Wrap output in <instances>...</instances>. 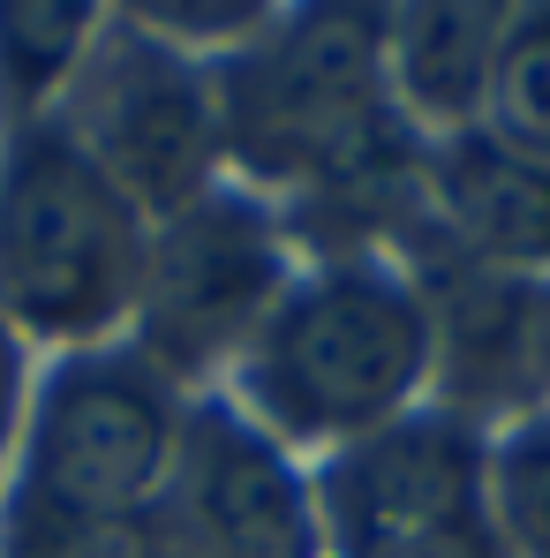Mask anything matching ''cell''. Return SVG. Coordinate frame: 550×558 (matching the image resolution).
<instances>
[{"label":"cell","instance_id":"obj_18","mask_svg":"<svg viewBox=\"0 0 550 558\" xmlns=\"http://www.w3.org/2000/svg\"><path fill=\"white\" fill-rule=\"evenodd\" d=\"M543 377H550V287H543Z\"/></svg>","mask_w":550,"mask_h":558},{"label":"cell","instance_id":"obj_2","mask_svg":"<svg viewBox=\"0 0 550 558\" xmlns=\"http://www.w3.org/2000/svg\"><path fill=\"white\" fill-rule=\"evenodd\" d=\"M430 363V294L377 257H347L279 294V310L242 348V400L272 438L355 446L407 415Z\"/></svg>","mask_w":550,"mask_h":558},{"label":"cell","instance_id":"obj_8","mask_svg":"<svg viewBox=\"0 0 550 558\" xmlns=\"http://www.w3.org/2000/svg\"><path fill=\"white\" fill-rule=\"evenodd\" d=\"M174 536L196 558H325L317 498L272 430L204 400L174 446Z\"/></svg>","mask_w":550,"mask_h":558},{"label":"cell","instance_id":"obj_9","mask_svg":"<svg viewBox=\"0 0 550 558\" xmlns=\"http://www.w3.org/2000/svg\"><path fill=\"white\" fill-rule=\"evenodd\" d=\"M423 211L482 272H550V159L498 144L490 129H460L423 151Z\"/></svg>","mask_w":550,"mask_h":558},{"label":"cell","instance_id":"obj_10","mask_svg":"<svg viewBox=\"0 0 550 558\" xmlns=\"http://www.w3.org/2000/svg\"><path fill=\"white\" fill-rule=\"evenodd\" d=\"M498 38H505V8H400L384 23L392 106L445 136L475 129L498 69Z\"/></svg>","mask_w":550,"mask_h":558},{"label":"cell","instance_id":"obj_12","mask_svg":"<svg viewBox=\"0 0 550 558\" xmlns=\"http://www.w3.org/2000/svg\"><path fill=\"white\" fill-rule=\"evenodd\" d=\"M475 129H490L513 151L550 159V8L505 15L498 69H490V92H482V121Z\"/></svg>","mask_w":550,"mask_h":558},{"label":"cell","instance_id":"obj_11","mask_svg":"<svg viewBox=\"0 0 550 558\" xmlns=\"http://www.w3.org/2000/svg\"><path fill=\"white\" fill-rule=\"evenodd\" d=\"M482 506L505 558H550V408L482 446Z\"/></svg>","mask_w":550,"mask_h":558},{"label":"cell","instance_id":"obj_15","mask_svg":"<svg viewBox=\"0 0 550 558\" xmlns=\"http://www.w3.org/2000/svg\"><path fill=\"white\" fill-rule=\"evenodd\" d=\"M136 23H174L182 38H219V23H227V31H249L257 38L265 8H136Z\"/></svg>","mask_w":550,"mask_h":558},{"label":"cell","instance_id":"obj_1","mask_svg":"<svg viewBox=\"0 0 550 558\" xmlns=\"http://www.w3.org/2000/svg\"><path fill=\"white\" fill-rule=\"evenodd\" d=\"M384 23L377 8H294L279 31H257L211 76L227 159L332 204H400L423 159L392 106Z\"/></svg>","mask_w":550,"mask_h":558},{"label":"cell","instance_id":"obj_17","mask_svg":"<svg viewBox=\"0 0 550 558\" xmlns=\"http://www.w3.org/2000/svg\"><path fill=\"white\" fill-rule=\"evenodd\" d=\"M151 558H196V551H188L174 529H159V536H151Z\"/></svg>","mask_w":550,"mask_h":558},{"label":"cell","instance_id":"obj_5","mask_svg":"<svg viewBox=\"0 0 550 558\" xmlns=\"http://www.w3.org/2000/svg\"><path fill=\"white\" fill-rule=\"evenodd\" d=\"M84 159L129 196L136 219H174L196 196H211V167L227 159L219 92L174 38L144 31L136 15L121 31H98L61 121Z\"/></svg>","mask_w":550,"mask_h":558},{"label":"cell","instance_id":"obj_7","mask_svg":"<svg viewBox=\"0 0 550 558\" xmlns=\"http://www.w3.org/2000/svg\"><path fill=\"white\" fill-rule=\"evenodd\" d=\"M317 529L340 558H392L438 529L482 521V438L475 423L438 408V415H400L340 446L317 475Z\"/></svg>","mask_w":550,"mask_h":558},{"label":"cell","instance_id":"obj_3","mask_svg":"<svg viewBox=\"0 0 550 558\" xmlns=\"http://www.w3.org/2000/svg\"><path fill=\"white\" fill-rule=\"evenodd\" d=\"M144 219L61 121H23L0 159V317L38 340H98L136 317Z\"/></svg>","mask_w":550,"mask_h":558},{"label":"cell","instance_id":"obj_16","mask_svg":"<svg viewBox=\"0 0 550 558\" xmlns=\"http://www.w3.org/2000/svg\"><path fill=\"white\" fill-rule=\"evenodd\" d=\"M392 558H505V544H498V529L482 513V521L438 529V536H423V544H407V551H392Z\"/></svg>","mask_w":550,"mask_h":558},{"label":"cell","instance_id":"obj_6","mask_svg":"<svg viewBox=\"0 0 550 558\" xmlns=\"http://www.w3.org/2000/svg\"><path fill=\"white\" fill-rule=\"evenodd\" d=\"M286 250H279L265 204L211 189L188 211L144 234V287H136V348L167 377L204 371L257 340V325L286 294Z\"/></svg>","mask_w":550,"mask_h":558},{"label":"cell","instance_id":"obj_13","mask_svg":"<svg viewBox=\"0 0 550 558\" xmlns=\"http://www.w3.org/2000/svg\"><path fill=\"white\" fill-rule=\"evenodd\" d=\"M91 23V8H0V84L23 113L76 84V69L98 38Z\"/></svg>","mask_w":550,"mask_h":558},{"label":"cell","instance_id":"obj_4","mask_svg":"<svg viewBox=\"0 0 550 558\" xmlns=\"http://www.w3.org/2000/svg\"><path fill=\"white\" fill-rule=\"evenodd\" d=\"M174 446H182L174 377L144 348H91L46 377L23 430V475L8 513L15 521H136L174 475Z\"/></svg>","mask_w":550,"mask_h":558},{"label":"cell","instance_id":"obj_14","mask_svg":"<svg viewBox=\"0 0 550 558\" xmlns=\"http://www.w3.org/2000/svg\"><path fill=\"white\" fill-rule=\"evenodd\" d=\"M159 521H15L8 513V558H151Z\"/></svg>","mask_w":550,"mask_h":558}]
</instances>
